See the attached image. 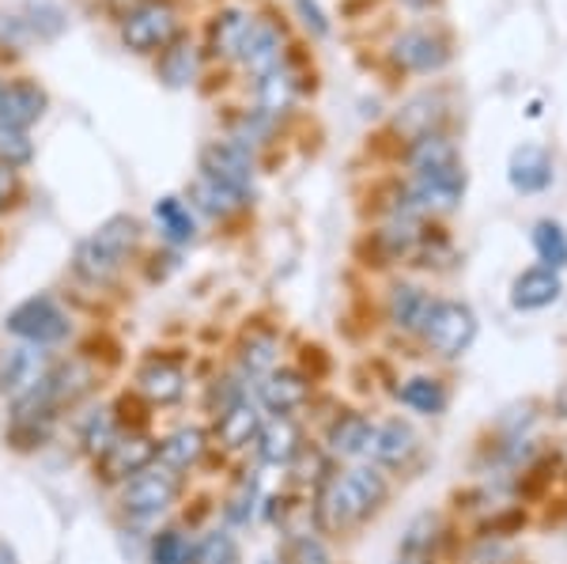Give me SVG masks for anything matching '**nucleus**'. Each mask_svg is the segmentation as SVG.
I'll use <instances>...</instances> for the list:
<instances>
[{"mask_svg": "<svg viewBox=\"0 0 567 564\" xmlns=\"http://www.w3.org/2000/svg\"><path fill=\"white\" fill-rule=\"evenodd\" d=\"M390 485L379 466H349L329 470L315 493V520L329 534L355 531L386 504Z\"/></svg>", "mask_w": 567, "mask_h": 564, "instance_id": "nucleus-1", "label": "nucleus"}, {"mask_svg": "<svg viewBox=\"0 0 567 564\" xmlns=\"http://www.w3.org/2000/svg\"><path fill=\"white\" fill-rule=\"evenodd\" d=\"M141 243V224L133 216H110L106 224H99V232H91L76 247L72 258V273L84 285H110L130 262V254Z\"/></svg>", "mask_w": 567, "mask_h": 564, "instance_id": "nucleus-2", "label": "nucleus"}, {"mask_svg": "<svg viewBox=\"0 0 567 564\" xmlns=\"http://www.w3.org/2000/svg\"><path fill=\"white\" fill-rule=\"evenodd\" d=\"M4 334L20 345H34V349H58L72 338V318L58 299L39 293L4 315Z\"/></svg>", "mask_w": 567, "mask_h": 564, "instance_id": "nucleus-3", "label": "nucleus"}, {"mask_svg": "<svg viewBox=\"0 0 567 564\" xmlns=\"http://www.w3.org/2000/svg\"><path fill=\"white\" fill-rule=\"evenodd\" d=\"M182 485H186L182 474L167 470L163 462H152L148 470L117 485V504H122V515H130L133 523H152L178 504Z\"/></svg>", "mask_w": 567, "mask_h": 564, "instance_id": "nucleus-4", "label": "nucleus"}, {"mask_svg": "<svg viewBox=\"0 0 567 564\" xmlns=\"http://www.w3.org/2000/svg\"><path fill=\"white\" fill-rule=\"evenodd\" d=\"M420 338L439 360H458L477 341V315L462 299H435L432 318H427Z\"/></svg>", "mask_w": 567, "mask_h": 564, "instance_id": "nucleus-5", "label": "nucleus"}, {"mask_svg": "<svg viewBox=\"0 0 567 564\" xmlns=\"http://www.w3.org/2000/svg\"><path fill=\"white\" fill-rule=\"evenodd\" d=\"M254 152L239 141H213L200 148V178L231 189L250 202L254 194Z\"/></svg>", "mask_w": 567, "mask_h": 564, "instance_id": "nucleus-6", "label": "nucleus"}, {"mask_svg": "<svg viewBox=\"0 0 567 564\" xmlns=\"http://www.w3.org/2000/svg\"><path fill=\"white\" fill-rule=\"evenodd\" d=\"M462 197H465L462 160L446 163V167H435V171H420L405 189V202L416 216L420 213H451V208H458Z\"/></svg>", "mask_w": 567, "mask_h": 564, "instance_id": "nucleus-7", "label": "nucleus"}, {"mask_svg": "<svg viewBox=\"0 0 567 564\" xmlns=\"http://www.w3.org/2000/svg\"><path fill=\"white\" fill-rule=\"evenodd\" d=\"M159 454V440H152L148 432L125 429L110 448L95 459V474L106 481V485H125L130 478H136L141 470H148Z\"/></svg>", "mask_w": 567, "mask_h": 564, "instance_id": "nucleus-8", "label": "nucleus"}, {"mask_svg": "<svg viewBox=\"0 0 567 564\" xmlns=\"http://www.w3.org/2000/svg\"><path fill=\"white\" fill-rule=\"evenodd\" d=\"M175 39H178V12L167 0H148V4H141L122 20V42L133 53L167 50Z\"/></svg>", "mask_w": 567, "mask_h": 564, "instance_id": "nucleus-9", "label": "nucleus"}, {"mask_svg": "<svg viewBox=\"0 0 567 564\" xmlns=\"http://www.w3.org/2000/svg\"><path fill=\"white\" fill-rule=\"evenodd\" d=\"M133 387L148 406H178L189 387L186 363L178 357H167V352H152V357H144L141 368H136Z\"/></svg>", "mask_w": 567, "mask_h": 564, "instance_id": "nucleus-10", "label": "nucleus"}, {"mask_svg": "<svg viewBox=\"0 0 567 564\" xmlns=\"http://www.w3.org/2000/svg\"><path fill=\"white\" fill-rule=\"evenodd\" d=\"M261 421H265L261 406L254 402V398H246V402H235V406H227L224 413H216L208 440H213V448L224 451V454L250 451L254 443H258Z\"/></svg>", "mask_w": 567, "mask_h": 564, "instance_id": "nucleus-11", "label": "nucleus"}, {"mask_svg": "<svg viewBox=\"0 0 567 564\" xmlns=\"http://www.w3.org/2000/svg\"><path fill=\"white\" fill-rule=\"evenodd\" d=\"M254 402L269 417H291L310 402V379L296 368H277L254 383Z\"/></svg>", "mask_w": 567, "mask_h": 564, "instance_id": "nucleus-12", "label": "nucleus"}, {"mask_svg": "<svg viewBox=\"0 0 567 564\" xmlns=\"http://www.w3.org/2000/svg\"><path fill=\"white\" fill-rule=\"evenodd\" d=\"M50 368V352L34 349V345H4L0 349V398H20L23 390H31Z\"/></svg>", "mask_w": 567, "mask_h": 564, "instance_id": "nucleus-13", "label": "nucleus"}, {"mask_svg": "<svg viewBox=\"0 0 567 564\" xmlns=\"http://www.w3.org/2000/svg\"><path fill=\"white\" fill-rule=\"evenodd\" d=\"M208 451H213L208 429H200V424H178L175 432H167L159 440V454H155V462H163L167 470H175V474L186 478L189 470H197L200 462L208 459Z\"/></svg>", "mask_w": 567, "mask_h": 564, "instance_id": "nucleus-14", "label": "nucleus"}, {"mask_svg": "<svg viewBox=\"0 0 567 564\" xmlns=\"http://www.w3.org/2000/svg\"><path fill=\"white\" fill-rule=\"evenodd\" d=\"M371 435H374V421L368 413H355V409L337 413L326 429V454L329 459H341V462L368 459Z\"/></svg>", "mask_w": 567, "mask_h": 564, "instance_id": "nucleus-15", "label": "nucleus"}, {"mask_svg": "<svg viewBox=\"0 0 567 564\" xmlns=\"http://www.w3.org/2000/svg\"><path fill=\"white\" fill-rule=\"evenodd\" d=\"M254 448H258V459L265 462V466L288 470L291 462L303 454L307 443H303V432H299L296 417H265Z\"/></svg>", "mask_w": 567, "mask_h": 564, "instance_id": "nucleus-16", "label": "nucleus"}, {"mask_svg": "<svg viewBox=\"0 0 567 564\" xmlns=\"http://www.w3.org/2000/svg\"><path fill=\"white\" fill-rule=\"evenodd\" d=\"M420 451V435L413 432V424L405 421H382L374 424V435H371V448H368V459L374 466H386V470H401L413 462V454Z\"/></svg>", "mask_w": 567, "mask_h": 564, "instance_id": "nucleus-17", "label": "nucleus"}, {"mask_svg": "<svg viewBox=\"0 0 567 564\" xmlns=\"http://www.w3.org/2000/svg\"><path fill=\"white\" fill-rule=\"evenodd\" d=\"M45 114V91L31 80H0V125L31 130Z\"/></svg>", "mask_w": 567, "mask_h": 564, "instance_id": "nucleus-18", "label": "nucleus"}, {"mask_svg": "<svg viewBox=\"0 0 567 564\" xmlns=\"http://www.w3.org/2000/svg\"><path fill=\"white\" fill-rule=\"evenodd\" d=\"M390 58L398 61L401 69H413V72H435L446 65L451 50L439 34H427V31H405L393 39V50Z\"/></svg>", "mask_w": 567, "mask_h": 564, "instance_id": "nucleus-19", "label": "nucleus"}, {"mask_svg": "<svg viewBox=\"0 0 567 564\" xmlns=\"http://www.w3.org/2000/svg\"><path fill=\"white\" fill-rule=\"evenodd\" d=\"M560 293H564L560 273L534 266L511 285V307H515V311H545V307H553L556 299H560Z\"/></svg>", "mask_w": 567, "mask_h": 564, "instance_id": "nucleus-20", "label": "nucleus"}, {"mask_svg": "<svg viewBox=\"0 0 567 564\" xmlns=\"http://www.w3.org/2000/svg\"><path fill=\"white\" fill-rule=\"evenodd\" d=\"M432 307H435L432 293H424V288H416V285H393L386 315L401 334H424L427 318H432Z\"/></svg>", "mask_w": 567, "mask_h": 564, "instance_id": "nucleus-21", "label": "nucleus"}, {"mask_svg": "<svg viewBox=\"0 0 567 564\" xmlns=\"http://www.w3.org/2000/svg\"><path fill=\"white\" fill-rule=\"evenodd\" d=\"M239 61L246 65V72H254V76H265V72L280 69V61H284V39H280L277 27L254 20L250 34H246V42H243V50H239Z\"/></svg>", "mask_w": 567, "mask_h": 564, "instance_id": "nucleus-22", "label": "nucleus"}, {"mask_svg": "<svg viewBox=\"0 0 567 564\" xmlns=\"http://www.w3.org/2000/svg\"><path fill=\"white\" fill-rule=\"evenodd\" d=\"M507 178L518 194H542V189H548V182H553V160L537 144H523V148L511 152Z\"/></svg>", "mask_w": 567, "mask_h": 564, "instance_id": "nucleus-23", "label": "nucleus"}, {"mask_svg": "<svg viewBox=\"0 0 567 564\" xmlns=\"http://www.w3.org/2000/svg\"><path fill=\"white\" fill-rule=\"evenodd\" d=\"M122 432H125V424H122V417L114 413V406H95L76 421V443L91 459H99Z\"/></svg>", "mask_w": 567, "mask_h": 564, "instance_id": "nucleus-24", "label": "nucleus"}, {"mask_svg": "<svg viewBox=\"0 0 567 564\" xmlns=\"http://www.w3.org/2000/svg\"><path fill=\"white\" fill-rule=\"evenodd\" d=\"M280 368V338L272 330H250L239 341V371L250 383H258L269 371Z\"/></svg>", "mask_w": 567, "mask_h": 564, "instance_id": "nucleus-25", "label": "nucleus"}, {"mask_svg": "<svg viewBox=\"0 0 567 564\" xmlns=\"http://www.w3.org/2000/svg\"><path fill=\"white\" fill-rule=\"evenodd\" d=\"M155 216V227H159V235L171 243V247H189V243L197 239V221H194V205H186L182 197H159L152 208Z\"/></svg>", "mask_w": 567, "mask_h": 564, "instance_id": "nucleus-26", "label": "nucleus"}, {"mask_svg": "<svg viewBox=\"0 0 567 564\" xmlns=\"http://www.w3.org/2000/svg\"><path fill=\"white\" fill-rule=\"evenodd\" d=\"M398 402L420 417H439L446 406H451V390H446L443 379H435V376H413L398 387Z\"/></svg>", "mask_w": 567, "mask_h": 564, "instance_id": "nucleus-27", "label": "nucleus"}, {"mask_svg": "<svg viewBox=\"0 0 567 564\" xmlns=\"http://www.w3.org/2000/svg\"><path fill=\"white\" fill-rule=\"evenodd\" d=\"M197 539L182 526H159L148 539V564H194Z\"/></svg>", "mask_w": 567, "mask_h": 564, "instance_id": "nucleus-28", "label": "nucleus"}, {"mask_svg": "<svg viewBox=\"0 0 567 564\" xmlns=\"http://www.w3.org/2000/svg\"><path fill=\"white\" fill-rule=\"evenodd\" d=\"M291 99H296V80H291V72L284 65L258 76V114L261 117H269L272 122V117L288 114Z\"/></svg>", "mask_w": 567, "mask_h": 564, "instance_id": "nucleus-29", "label": "nucleus"}, {"mask_svg": "<svg viewBox=\"0 0 567 564\" xmlns=\"http://www.w3.org/2000/svg\"><path fill=\"white\" fill-rule=\"evenodd\" d=\"M250 27H254V16L239 12V8H227V12H219L213 20V50L219 53V58H239Z\"/></svg>", "mask_w": 567, "mask_h": 564, "instance_id": "nucleus-30", "label": "nucleus"}, {"mask_svg": "<svg viewBox=\"0 0 567 564\" xmlns=\"http://www.w3.org/2000/svg\"><path fill=\"white\" fill-rule=\"evenodd\" d=\"M443 534H446V526L439 515H416L413 523H409V531H405V539H401V553L405 557H416V561H432V553L443 545Z\"/></svg>", "mask_w": 567, "mask_h": 564, "instance_id": "nucleus-31", "label": "nucleus"}, {"mask_svg": "<svg viewBox=\"0 0 567 564\" xmlns=\"http://www.w3.org/2000/svg\"><path fill=\"white\" fill-rule=\"evenodd\" d=\"M258 504H261V485H258V478L254 474H243L239 481L231 485V493H227L224 500V523L227 526H250L254 520V512H258Z\"/></svg>", "mask_w": 567, "mask_h": 564, "instance_id": "nucleus-32", "label": "nucleus"}, {"mask_svg": "<svg viewBox=\"0 0 567 564\" xmlns=\"http://www.w3.org/2000/svg\"><path fill=\"white\" fill-rule=\"evenodd\" d=\"M159 76L167 88H189L197 80V50L194 42H171L159 58Z\"/></svg>", "mask_w": 567, "mask_h": 564, "instance_id": "nucleus-33", "label": "nucleus"}, {"mask_svg": "<svg viewBox=\"0 0 567 564\" xmlns=\"http://www.w3.org/2000/svg\"><path fill=\"white\" fill-rule=\"evenodd\" d=\"M446 163H458V148L446 141L443 133H424L413 141V152H409V167L413 175L420 171H435V167H446Z\"/></svg>", "mask_w": 567, "mask_h": 564, "instance_id": "nucleus-34", "label": "nucleus"}, {"mask_svg": "<svg viewBox=\"0 0 567 564\" xmlns=\"http://www.w3.org/2000/svg\"><path fill=\"white\" fill-rule=\"evenodd\" d=\"M189 202H194L197 208H205L208 216H231V213H239V208L246 205V197L239 194H231V189H224V186H216V182H208V178H200L189 186Z\"/></svg>", "mask_w": 567, "mask_h": 564, "instance_id": "nucleus-35", "label": "nucleus"}, {"mask_svg": "<svg viewBox=\"0 0 567 564\" xmlns=\"http://www.w3.org/2000/svg\"><path fill=\"white\" fill-rule=\"evenodd\" d=\"M243 553H239V542L227 526H216V531H205L197 539V550H194V564H239Z\"/></svg>", "mask_w": 567, "mask_h": 564, "instance_id": "nucleus-36", "label": "nucleus"}, {"mask_svg": "<svg viewBox=\"0 0 567 564\" xmlns=\"http://www.w3.org/2000/svg\"><path fill=\"white\" fill-rule=\"evenodd\" d=\"M534 250L545 269L560 273L567 266V232L556 221H542L534 227Z\"/></svg>", "mask_w": 567, "mask_h": 564, "instance_id": "nucleus-37", "label": "nucleus"}, {"mask_svg": "<svg viewBox=\"0 0 567 564\" xmlns=\"http://www.w3.org/2000/svg\"><path fill=\"white\" fill-rule=\"evenodd\" d=\"M20 20V27L27 34H34V39H53V34H61V27H65V16H61L58 4H45V0H39V4H27L23 16H16Z\"/></svg>", "mask_w": 567, "mask_h": 564, "instance_id": "nucleus-38", "label": "nucleus"}, {"mask_svg": "<svg viewBox=\"0 0 567 564\" xmlns=\"http://www.w3.org/2000/svg\"><path fill=\"white\" fill-rule=\"evenodd\" d=\"M34 160V144L27 130H8V125H0V167H27V163Z\"/></svg>", "mask_w": 567, "mask_h": 564, "instance_id": "nucleus-39", "label": "nucleus"}, {"mask_svg": "<svg viewBox=\"0 0 567 564\" xmlns=\"http://www.w3.org/2000/svg\"><path fill=\"white\" fill-rule=\"evenodd\" d=\"M284 561L288 564H333V553H329V545L318 539V534H296V539L288 542V553H284Z\"/></svg>", "mask_w": 567, "mask_h": 564, "instance_id": "nucleus-40", "label": "nucleus"}, {"mask_svg": "<svg viewBox=\"0 0 567 564\" xmlns=\"http://www.w3.org/2000/svg\"><path fill=\"white\" fill-rule=\"evenodd\" d=\"M296 8H299V16H303V23H307L315 34H326V31H329V23H326V16H322V8H318L315 0H296Z\"/></svg>", "mask_w": 567, "mask_h": 564, "instance_id": "nucleus-41", "label": "nucleus"}, {"mask_svg": "<svg viewBox=\"0 0 567 564\" xmlns=\"http://www.w3.org/2000/svg\"><path fill=\"white\" fill-rule=\"evenodd\" d=\"M141 4H148V0H110V8H117L122 16H130V12H136Z\"/></svg>", "mask_w": 567, "mask_h": 564, "instance_id": "nucleus-42", "label": "nucleus"}, {"mask_svg": "<svg viewBox=\"0 0 567 564\" xmlns=\"http://www.w3.org/2000/svg\"><path fill=\"white\" fill-rule=\"evenodd\" d=\"M556 413H560L564 421H567V383L560 387V394H556Z\"/></svg>", "mask_w": 567, "mask_h": 564, "instance_id": "nucleus-43", "label": "nucleus"}, {"mask_svg": "<svg viewBox=\"0 0 567 564\" xmlns=\"http://www.w3.org/2000/svg\"><path fill=\"white\" fill-rule=\"evenodd\" d=\"M0 564H16V553H12V550H8V545H4V542H0Z\"/></svg>", "mask_w": 567, "mask_h": 564, "instance_id": "nucleus-44", "label": "nucleus"}, {"mask_svg": "<svg viewBox=\"0 0 567 564\" xmlns=\"http://www.w3.org/2000/svg\"><path fill=\"white\" fill-rule=\"evenodd\" d=\"M398 564H427V561H416V557H401Z\"/></svg>", "mask_w": 567, "mask_h": 564, "instance_id": "nucleus-45", "label": "nucleus"}, {"mask_svg": "<svg viewBox=\"0 0 567 564\" xmlns=\"http://www.w3.org/2000/svg\"><path fill=\"white\" fill-rule=\"evenodd\" d=\"M405 4H413V8H420V4H427V0H405Z\"/></svg>", "mask_w": 567, "mask_h": 564, "instance_id": "nucleus-46", "label": "nucleus"}]
</instances>
